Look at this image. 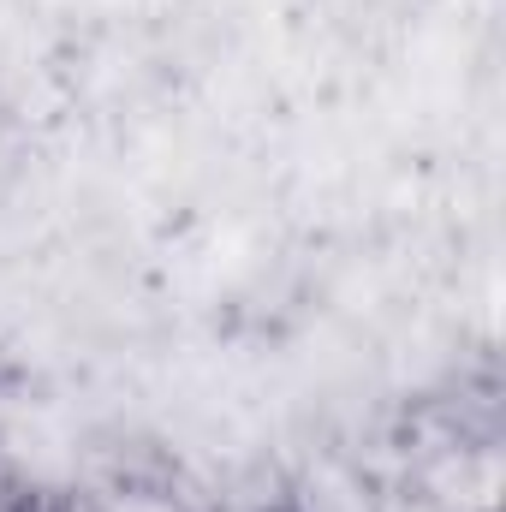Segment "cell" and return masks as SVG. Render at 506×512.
<instances>
[{
	"label": "cell",
	"mask_w": 506,
	"mask_h": 512,
	"mask_svg": "<svg viewBox=\"0 0 506 512\" xmlns=\"http://www.w3.org/2000/svg\"><path fill=\"white\" fill-rule=\"evenodd\" d=\"M209 512H286V507H239V501H227V507H209Z\"/></svg>",
	"instance_id": "cell-1"
}]
</instances>
